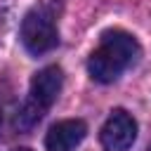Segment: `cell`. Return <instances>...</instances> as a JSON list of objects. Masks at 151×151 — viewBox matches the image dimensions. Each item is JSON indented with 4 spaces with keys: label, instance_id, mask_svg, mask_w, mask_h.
<instances>
[{
    "label": "cell",
    "instance_id": "6da1fadb",
    "mask_svg": "<svg viewBox=\"0 0 151 151\" xmlns=\"http://www.w3.org/2000/svg\"><path fill=\"white\" fill-rule=\"evenodd\" d=\"M139 57V42L132 33L111 28L99 38L97 50L87 59V71L97 83H113L123 71H127Z\"/></svg>",
    "mask_w": 151,
    "mask_h": 151
},
{
    "label": "cell",
    "instance_id": "7a4b0ae2",
    "mask_svg": "<svg viewBox=\"0 0 151 151\" xmlns=\"http://www.w3.org/2000/svg\"><path fill=\"white\" fill-rule=\"evenodd\" d=\"M61 85H64V73H61L59 66H45V68H40L31 78L28 97L21 104L19 113H17V127L19 130H31L35 123H40V118L57 101V97L61 92Z\"/></svg>",
    "mask_w": 151,
    "mask_h": 151
},
{
    "label": "cell",
    "instance_id": "3957f363",
    "mask_svg": "<svg viewBox=\"0 0 151 151\" xmlns=\"http://www.w3.org/2000/svg\"><path fill=\"white\" fill-rule=\"evenodd\" d=\"M19 35H21L24 47L31 54H45V52L54 50L57 42H59V33H57V26H54V12L47 9L45 5L33 7L21 19Z\"/></svg>",
    "mask_w": 151,
    "mask_h": 151
},
{
    "label": "cell",
    "instance_id": "277c9868",
    "mask_svg": "<svg viewBox=\"0 0 151 151\" xmlns=\"http://www.w3.org/2000/svg\"><path fill=\"white\" fill-rule=\"evenodd\" d=\"M134 137H137V123L123 109H116L106 118V123L101 125V132H99L104 151H127L132 146Z\"/></svg>",
    "mask_w": 151,
    "mask_h": 151
},
{
    "label": "cell",
    "instance_id": "5b68a950",
    "mask_svg": "<svg viewBox=\"0 0 151 151\" xmlns=\"http://www.w3.org/2000/svg\"><path fill=\"white\" fill-rule=\"evenodd\" d=\"M85 134H87L85 120L80 118L59 120L50 127L45 137V149L47 151H76V146L85 139Z\"/></svg>",
    "mask_w": 151,
    "mask_h": 151
},
{
    "label": "cell",
    "instance_id": "8992f818",
    "mask_svg": "<svg viewBox=\"0 0 151 151\" xmlns=\"http://www.w3.org/2000/svg\"><path fill=\"white\" fill-rule=\"evenodd\" d=\"M12 151H31V149H26V146H19V149H12Z\"/></svg>",
    "mask_w": 151,
    "mask_h": 151
}]
</instances>
